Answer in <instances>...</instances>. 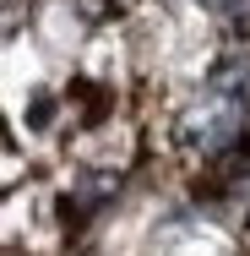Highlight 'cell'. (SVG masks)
I'll use <instances>...</instances> for the list:
<instances>
[{
	"label": "cell",
	"instance_id": "cell-1",
	"mask_svg": "<svg viewBox=\"0 0 250 256\" xmlns=\"http://www.w3.org/2000/svg\"><path fill=\"white\" fill-rule=\"evenodd\" d=\"M49 114H54V104H49V98H33V109H27V120H33V126H44Z\"/></svg>",
	"mask_w": 250,
	"mask_h": 256
},
{
	"label": "cell",
	"instance_id": "cell-2",
	"mask_svg": "<svg viewBox=\"0 0 250 256\" xmlns=\"http://www.w3.org/2000/svg\"><path fill=\"white\" fill-rule=\"evenodd\" d=\"M201 6H207V11H240L245 0H201Z\"/></svg>",
	"mask_w": 250,
	"mask_h": 256
}]
</instances>
